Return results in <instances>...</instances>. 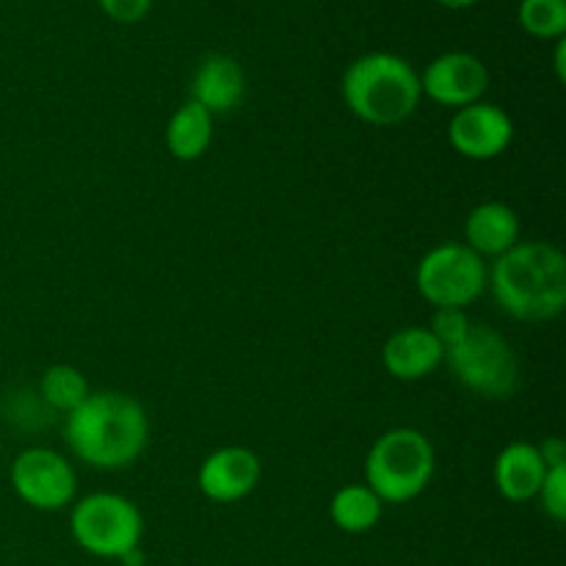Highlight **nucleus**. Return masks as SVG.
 Listing matches in <instances>:
<instances>
[{
  "label": "nucleus",
  "mask_w": 566,
  "mask_h": 566,
  "mask_svg": "<svg viewBox=\"0 0 566 566\" xmlns=\"http://www.w3.org/2000/svg\"><path fill=\"white\" fill-rule=\"evenodd\" d=\"M490 88V70L484 61L464 50L442 53L420 75V92L446 108H464L479 103Z\"/></svg>",
  "instance_id": "nucleus-10"
},
{
  "label": "nucleus",
  "mask_w": 566,
  "mask_h": 566,
  "mask_svg": "<svg viewBox=\"0 0 566 566\" xmlns=\"http://www.w3.org/2000/svg\"><path fill=\"white\" fill-rule=\"evenodd\" d=\"M437 470V453L418 429H390L376 437L365 457V484L381 503H409L426 492Z\"/></svg>",
  "instance_id": "nucleus-4"
},
{
  "label": "nucleus",
  "mask_w": 566,
  "mask_h": 566,
  "mask_svg": "<svg viewBox=\"0 0 566 566\" xmlns=\"http://www.w3.org/2000/svg\"><path fill=\"white\" fill-rule=\"evenodd\" d=\"M385 503L368 484H346L332 495L329 517L343 534H368L381 523Z\"/></svg>",
  "instance_id": "nucleus-17"
},
{
  "label": "nucleus",
  "mask_w": 566,
  "mask_h": 566,
  "mask_svg": "<svg viewBox=\"0 0 566 566\" xmlns=\"http://www.w3.org/2000/svg\"><path fill=\"white\" fill-rule=\"evenodd\" d=\"M415 285L434 310H464L486 291V263L464 243H440L420 258Z\"/></svg>",
  "instance_id": "nucleus-7"
},
{
  "label": "nucleus",
  "mask_w": 566,
  "mask_h": 566,
  "mask_svg": "<svg viewBox=\"0 0 566 566\" xmlns=\"http://www.w3.org/2000/svg\"><path fill=\"white\" fill-rule=\"evenodd\" d=\"M520 243V216L506 202H484L464 221V247L479 258H501Z\"/></svg>",
  "instance_id": "nucleus-14"
},
{
  "label": "nucleus",
  "mask_w": 566,
  "mask_h": 566,
  "mask_svg": "<svg viewBox=\"0 0 566 566\" xmlns=\"http://www.w3.org/2000/svg\"><path fill=\"white\" fill-rule=\"evenodd\" d=\"M210 142H213V116L197 105L193 99L182 103L180 108L171 114L169 125H166V147H169L171 158L177 160H197L208 153Z\"/></svg>",
  "instance_id": "nucleus-16"
},
{
  "label": "nucleus",
  "mask_w": 566,
  "mask_h": 566,
  "mask_svg": "<svg viewBox=\"0 0 566 566\" xmlns=\"http://www.w3.org/2000/svg\"><path fill=\"white\" fill-rule=\"evenodd\" d=\"M517 20L528 36L558 42L566 36V0H523Z\"/></svg>",
  "instance_id": "nucleus-19"
},
{
  "label": "nucleus",
  "mask_w": 566,
  "mask_h": 566,
  "mask_svg": "<svg viewBox=\"0 0 566 566\" xmlns=\"http://www.w3.org/2000/svg\"><path fill=\"white\" fill-rule=\"evenodd\" d=\"M514 142V122L501 105L479 103L464 105L448 122V144L453 153L468 160L501 158Z\"/></svg>",
  "instance_id": "nucleus-9"
},
{
  "label": "nucleus",
  "mask_w": 566,
  "mask_h": 566,
  "mask_svg": "<svg viewBox=\"0 0 566 566\" xmlns=\"http://www.w3.org/2000/svg\"><path fill=\"white\" fill-rule=\"evenodd\" d=\"M470 326H473V321L468 318V313H464V310L442 307V310H434V315H431L429 332L437 337V340H440L442 348H453L457 343L464 340V335L470 332Z\"/></svg>",
  "instance_id": "nucleus-20"
},
{
  "label": "nucleus",
  "mask_w": 566,
  "mask_h": 566,
  "mask_svg": "<svg viewBox=\"0 0 566 566\" xmlns=\"http://www.w3.org/2000/svg\"><path fill=\"white\" fill-rule=\"evenodd\" d=\"M70 534L94 558L119 562L142 547L144 517L136 503L116 492H94L72 503Z\"/></svg>",
  "instance_id": "nucleus-6"
},
{
  "label": "nucleus",
  "mask_w": 566,
  "mask_h": 566,
  "mask_svg": "<svg viewBox=\"0 0 566 566\" xmlns=\"http://www.w3.org/2000/svg\"><path fill=\"white\" fill-rule=\"evenodd\" d=\"M11 490L36 512H59L75 503V468L50 448H28L11 464Z\"/></svg>",
  "instance_id": "nucleus-8"
},
{
  "label": "nucleus",
  "mask_w": 566,
  "mask_h": 566,
  "mask_svg": "<svg viewBox=\"0 0 566 566\" xmlns=\"http://www.w3.org/2000/svg\"><path fill=\"white\" fill-rule=\"evenodd\" d=\"M88 381L75 365H50L39 381V396L55 412L70 415L72 409L81 407L88 396Z\"/></svg>",
  "instance_id": "nucleus-18"
},
{
  "label": "nucleus",
  "mask_w": 566,
  "mask_h": 566,
  "mask_svg": "<svg viewBox=\"0 0 566 566\" xmlns=\"http://www.w3.org/2000/svg\"><path fill=\"white\" fill-rule=\"evenodd\" d=\"M564 55H566V39H558V42H556V75H558V81H564V77H566Z\"/></svg>",
  "instance_id": "nucleus-24"
},
{
  "label": "nucleus",
  "mask_w": 566,
  "mask_h": 566,
  "mask_svg": "<svg viewBox=\"0 0 566 566\" xmlns=\"http://www.w3.org/2000/svg\"><path fill=\"white\" fill-rule=\"evenodd\" d=\"M263 479V464L252 448L227 446L199 464L197 484L208 501L238 503L252 495Z\"/></svg>",
  "instance_id": "nucleus-11"
},
{
  "label": "nucleus",
  "mask_w": 566,
  "mask_h": 566,
  "mask_svg": "<svg viewBox=\"0 0 566 566\" xmlns=\"http://www.w3.org/2000/svg\"><path fill=\"white\" fill-rule=\"evenodd\" d=\"M243 94H247V75L232 55H208L193 72L191 99L202 105L210 116L235 111L243 103Z\"/></svg>",
  "instance_id": "nucleus-13"
},
{
  "label": "nucleus",
  "mask_w": 566,
  "mask_h": 566,
  "mask_svg": "<svg viewBox=\"0 0 566 566\" xmlns=\"http://www.w3.org/2000/svg\"><path fill=\"white\" fill-rule=\"evenodd\" d=\"M486 287L512 318L525 324L558 318L566 307L564 252L545 241H520L486 269Z\"/></svg>",
  "instance_id": "nucleus-2"
},
{
  "label": "nucleus",
  "mask_w": 566,
  "mask_h": 566,
  "mask_svg": "<svg viewBox=\"0 0 566 566\" xmlns=\"http://www.w3.org/2000/svg\"><path fill=\"white\" fill-rule=\"evenodd\" d=\"M97 6L103 9V14H108L114 22L133 25V22H142L144 17L149 14L153 0H97Z\"/></svg>",
  "instance_id": "nucleus-22"
},
{
  "label": "nucleus",
  "mask_w": 566,
  "mask_h": 566,
  "mask_svg": "<svg viewBox=\"0 0 566 566\" xmlns=\"http://www.w3.org/2000/svg\"><path fill=\"white\" fill-rule=\"evenodd\" d=\"M442 365L459 385L492 401H503L520 385V359L512 343L486 324H473L462 343L446 348Z\"/></svg>",
  "instance_id": "nucleus-5"
},
{
  "label": "nucleus",
  "mask_w": 566,
  "mask_h": 566,
  "mask_svg": "<svg viewBox=\"0 0 566 566\" xmlns=\"http://www.w3.org/2000/svg\"><path fill=\"white\" fill-rule=\"evenodd\" d=\"M434 3H440L442 9H470V6H475L479 0H434Z\"/></svg>",
  "instance_id": "nucleus-26"
},
{
  "label": "nucleus",
  "mask_w": 566,
  "mask_h": 566,
  "mask_svg": "<svg viewBox=\"0 0 566 566\" xmlns=\"http://www.w3.org/2000/svg\"><path fill=\"white\" fill-rule=\"evenodd\" d=\"M547 464L531 442H512L495 459V486L509 503H528L539 495Z\"/></svg>",
  "instance_id": "nucleus-15"
},
{
  "label": "nucleus",
  "mask_w": 566,
  "mask_h": 566,
  "mask_svg": "<svg viewBox=\"0 0 566 566\" xmlns=\"http://www.w3.org/2000/svg\"><path fill=\"white\" fill-rule=\"evenodd\" d=\"M539 503L545 509L547 517L553 523H564L566 520V464L558 468H547L545 481L539 486Z\"/></svg>",
  "instance_id": "nucleus-21"
},
{
  "label": "nucleus",
  "mask_w": 566,
  "mask_h": 566,
  "mask_svg": "<svg viewBox=\"0 0 566 566\" xmlns=\"http://www.w3.org/2000/svg\"><path fill=\"white\" fill-rule=\"evenodd\" d=\"M343 103L374 127L401 125L418 111L420 75L396 53H365L343 72Z\"/></svg>",
  "instance_id": "nucleus-3"
},
{
  "label": "nucleus",
  "mask_w": 566,
  "mask_h": 566,
  "mask_svg": "<svg viewBox=\"0 0 566 566\" xmlns=\"http://www.w3.org/2000/svg\"><path fill=\"white\" fill-rule=\"evenodd\" d=\"M122 566H144V551L142 547H136V551H130L127 556L119 558Z\"/></svg>",
  "instance_id": "nucleus-25"
},
{
  "label": "nucleus",
  "mask_w": 566,
  "mask_h": 566,
  "mask_svg": "<svg viewBox=\"0 0 566 566\" xmlns=\"http://www.w3.org/2000/svg\"><path fill=\"white\" fill-rule=\"evenodd\" d=\"M539 448L542 459H545L547 468H558V464H566V446L562 437H547Z\"/></svg>",
  "instance_id": "nucleus-23"
},
{
  "label": "nucleus",
  "mask_w": 566,
  "mask_h": 566,
  "mask_svg": "<svg viewBox=\"0 0 566 566\" xmlns=\"http://www.w3.org/2000/svg\"><path fill=\"white\" fill-rule=\"evenodd\" d=\"M446 348L440 346L429 326H403L387 337L381 348V365L392 379L420 381L442 365Z\"/></svg>",
  "instance_id": "nucleus-12"
},
{
  "label": "nucleus",
  "mask_w": 566,
  "mask_h": 566,
  "mask_svg": "<svg viewBox=\"0 0 566 566\" xmlns=\"http://www.w3.org/2000/svg\"><path fill=\"white\" fill-rule=\"evenodd\" d=\"M64 440L77 462L94 470H125L144 453L149 420L142 403L119 390L88 392L64 420Z\"/></svg>",
  "instance_id": "nucleus-1"
}]
</instances>
